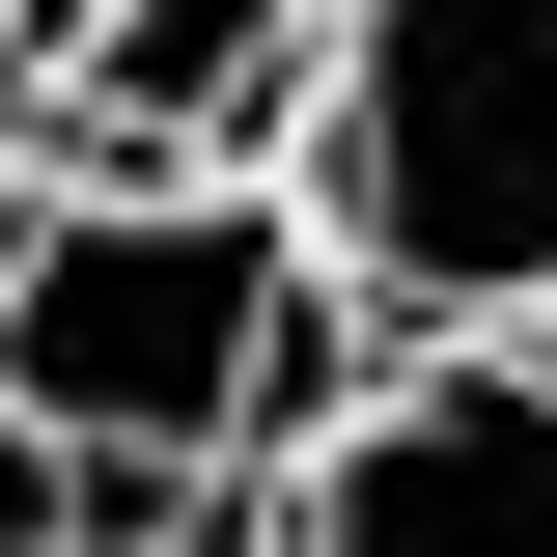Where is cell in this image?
Returning <instances> with one entry per match:
<instances>
[{
  "label": "cell",
  "mask_w": 557,
  "mask_h": 557,
  "mask_svg": "<svg viewBox=\"0 0 557 557\" xmlns=\"http://www.w3.org/2000/svg\"><path fill=\"white\" fill-rule=\"evenodd\" d=\"M362 307L278 223V168H0V418L112 530H251V474L335 418Z\"/></svg>",
  "instance_id": "1"
},
{
  "label": "cell",
  "mask_w": 557,
  "mask_h": 557,
  "mask_svg": "<svg viewBox=\"0 0 557 557\" xmlns=\"http://www.w3.org/2000/svg\"><path fill=\"white\" fill-rule=\"evenodd\" d=\"M278 223L362 335H557V0H335Z\"/></svg>",
  "instance_id": "2"
},
{
  "label": "cell",
  "mask_w": 557,
  "mask_h": 557,
  "mask_svg": "<svg viewBox=\"0 0 557 557\" xmlns=\"http://www.w3.org/2000/svg\"><path fill=\"white\" fill-rule=\"evenodd\" d=\"M251 557H557V335H362L251 474Z\"/></svg>",
  "instance_id": "3"
},
{
  "label": "cell",
  "mask_w": 557,
  "mask_h": 557,
  "mask_svg": "<svg viewBox=\"0 0 557 557\" xmlns=\"http://www.w3.org/2000/svg\"><path fill=\"white\" fill-rule=\"evenodd\" d=\"M335 0H0V168H278Z\"/></svg>",
  "instance_id": "4"
},
{
  "label": "cell",
  "mask_w": 557,
  "mask_h": 557,
  "mask_svg": "<svg viewBox=\"0 0 557 557\" xmlns=\"http://www.w3.org/2000/svg\"><path fill=\"white\" fill-rule=\"evenodd\" d=\"M0 557H84V474L28 446V418H0Z\"/></svg>",
  "instance_id": "5"
},
{
  "label": "cell",
  "mask_w": 557,
  "mask_h": 557,
  "mask_svg": "<svg viewBox=\"0 0 557 557\" xmlns=\"http://www.w3.org/2000/svg\"><path fill=\"white\" fill-rule=\"evenodd\" d=\"M112 557H251V530H112Z\"/></svg>",
  "instance_id": "6"
}]
</instances>
